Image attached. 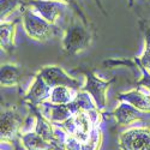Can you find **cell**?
<instances>
[{
	"label": "cell",
	"mask_w": 150,
	"mask_h": 150,
	"mask_svg": "<svg viewBox=\"0 0 150 150\" xmlns=\"http://www.w3.org/2000/svg\"><path fill=\"white\" fill-rule=\"evenodd\" d=\"M91 43V33L85 22L73 17L70 25L64 30L61 37L62 51L69 55H77L84 52Z\"/></svg>",
	"instance_id": "1"
},
{
	"label": "cell",
	"mask_w": 150,
	"mask_h": 150,
	"mask_svg": "<svg viewBox=\"0 0 150 150\" xmlns=\"http://www.w3.org/2000/svg\"><path fill=\"white\" fill-rule=\"evenodd\" d=\"M22 23L23 28L25 30L27 35L30 39L39 41V42H46L51 37L55 35L57 27L43 19L41 16H39L36 12L31 8L24 7L22 12Z\"/></svg>",
	"instance_id": "2"
},
{
	"label": "cell",
	"mask_w": 150,
	"mask_h": 150,
	"mask_svg": "<svg viewBox=\"0 0 150 150\" xmlns=\"http://www.w3.org/2000/svg\"><path fill=\"white\" fill-rule=\"evenodd\" d=\"M84 76L85 83L82 85L81 91L86 93L91 97L94 105L98 110H103L107 105V90L109 89V85L114 82V78L105 81L102 78H98L91 70L84 71Z\"/></svg>",
	"instance_id": "3"
},
{
	"label": "cell",
	"mask_w": 150,
	"mask_h": 150,
	"mask_svg": "<svg viewBox=\"0 0 150 150\" xmlns=\"http://www.w3.org/2000/svg\"><path fill=\"white\" fill-rule=\"evenodd\" d=\"M39 73L43 77L45 82L48 84L49 88H54V86L64 85L73 90H81L82 84L78 79L71 77L70 74L66 73V71L58 66V65H47L42 66L39 71Z\"/></svg>",
	"instance_id": "4"
},
{
	"label": "cell",
	"mask_w": 150,
	"mask_h": 150,
	"mask_svg": "<svg viewBox=\"0 0 150 150\" xmlns=\"http://www.w3.org/2000/svg\"><path fill=\"white\" fill-rule=\"evenodd\" d=\"M121 150H150V129L137 127L127 130L119 137Z\"/></svg>",
	"instance_id": "5"
},
{
	"label": "cell",
	"mask_w": 150,
	"mask_h": 150,
	"mask_svg": "<svg viewBox=\"0 0 150 150\" xmlns=\"http://www.w3.org/2000/svg\"><path fill=\"white\" fill-rule=\"evenodd\" d=\"M25 5L30 6L31 10H34L43 19L55 25L57 21L62 15V5L64 4L52 1V0H29L25 3Z\"/></svg>",
	"instance_id": "6"
},
{
	"label": "cell",
	"mask_w": 150,
	"mask_h": 150,
	"mask_svg": "<svg viewBox=\"0 0 150 150\" xmlns=\"http://www.w3.org/2000/svg\"><path fill=\"white\" fill-rule=\"evenodd\" d=\"M49 95H51V88L45 82L43 77L37 72L34 78V82L31 83L30 88L25 94L24 100L29 102L30 106H39L49 98Z\"/></svg>",
	"instance_id": "7"
},
{
	"label": "cell",
	"mask_w": 150,
	"mask_h": 150,
	"mask_svg": "<svg viewBox=\"0 0 150 150\" xmlns=\"http://www.w3.org/2000/svg\"><path fill=\"white\" fill-rule=\"evenodd\" d=\"M0 133L1 141L11 142L13 137L18 133L21 127V120L16 113V108H7L1 113V121H0Z\"/></svg>",
	"instance_id": "8"
},
{
	"label": "cell",
	"mask_w": 150,
	"mask_h": 150,
	"mask_svg": "<svg viewBox=\"0 0 150 150\" xmlns=\"http://www.w3.org/2000/svg\"><path fill=\"white\" fill-rule=\"evenodd\" d=\"M117 100L121 102H126L133 106L141 112H148L150 113V96L142 93L138 89H132L130 91L120 93L117 95Z\"/></svg>",
	"instance_id": "9"
},
{
	"label": "cell",
	"mask_w": 150,
	"mask_h": 150,
	"mask_svg": "<svg viewBox=\"0 0 150 150\" xmlns=\"http://www.w3.org/2000/svg\"><path fill=\"white\" fill-rule=\"evenodd\" d=\"M112 115L114 117L119 125H131L134 121H139L143 119L141 110L126 102H121L112 112Z\"/></svg>",
	"instance_id": "10"
},
{
	"label": "cell",
	"mask_w": 150,
	"mask_h": 150,
	"mask_svg": "<svg viewBox=\"0 0 150 150\" xmlns=\"http://www.w3.org/2000/svg\"><path fill=\"white\" fill-rule=\"evenodd\" d=\"M33 109H34V118H35V130L34 131L39 136H41L45 141L54 143L57 138L54 136L52 121L37 109V106H33Z\"/></svg>",
	"instance_id": "11"
},
{
	"label": "cell",
	"mask_w": 150,
	"mask_h": 150,
	"mask_svg": "<svg viewBox=\"0 0 150 150\" xmlns=\"http://www.w3.org/2000/svg\"><path fill=\"white\" fill-rule=\"evenodd\" d=\"M17 30V21L1 22L0 24V46L5 52L11 53L15 48V36Z\"/></svg>",
	"instance_id": "12"
},
{
	"label": "cell",
	"mask_w": 150,
	"mask_h": 150,
	"mask_svg": "<svg viewBox=\"0 0 150 150\" xmlns=\"http://www.w3.org/2000/svg\"><path fill=\"white\" fill-rule=\"evenodd\" d=\"M21 141L25 150H53L54 144L45 141L35 131L21 134Z\"/></svg>",
	"instance_id": "13"
},
{
	"label": "cell",
	"mask_w": 150,
	"mask_h": 150,
	"mask_svg": "<svg viewBox=\"0 0 150 150\" xmlns=\"http://www.w3.org/2000/svg\"><path fill=\"white\" fill-rule=\"evenodd\" d=\"M21 81V67L17 64H3L0 70V82L4 88L17 86Z\"/></svg>",
	"instance_id": "14"
},
{
	"label": "cell",
	"mask_w": 150,
	"mask_h": 150,
	"mask_svg": "<svg viewBox=\"0 0 150 150\" xmlns=\"http://www.w3.org/2000/svg\"><path fill=\"white\" fill-rule=\"evenodd\" d=\"M74 97L76 95H74L73 89L69 88V86L59 85L51 89V95H49L48 101L53 105H67L73 101Z\"/></svg>",
	"instance_id": "15"
},
{
	"label": "cell",
	"mask_w": 150,
	"mask_h": 150,
	"mask_svg": "<svg viewBox=\"0 0 150 150\" xmlns=\"http://www.w3.org/2000/svg\"><path fill=\"white\" fill-rule=\"evenodd\" d=\"M1 22H6L7 18L17 10L25 7V3L22 0H1Z\"/></svg>",
	"instance_id": "16"
},
{
	"label": "cell",
	"mask_w": 150,
	"mask_h": 150,
	"mask_svg": "<svg viewBox=\"0 0 150 150\" xmlns=\"http://www.w3.org/2000/svg\"><path fill=\"white\" fill-rule=\"evenodd\" d=\"M101 142H102V132L97 125V126H95V129L93 130L89 139L85 143L81 144L78 150H100Z\"/></svg>",
	"instance_id": "17"
},
{
	"label": "cell",
	"mask_w": 150,
	"mask_h": 150,
	"mask_svg": "<svg viewBox=\"0 0 150 150\" xmlns=\"http://www.w3.org/2000/svg\"><path fill=\"white\" fill-rule=\"evenodd\" d=\"M137 62L141 69L146 70L150 72V29L145 30V45H144V51L141 54V57L137 59Z\"/></svg>",
	"instance_id": "18"
},
{
	"label": "cell",
	"mask_w": 150,
	"mask_h": 150,
	"mask_svg": "<svg viewBox=\"0 0 150 150\" xmlns=\"http://www.w3.org/2000/svg\"><path fill=\"white\" fill-rule=\"evenodd\" d=\"M141 70H142L143 74H142L141 79L137 82V84L141 85V86H143V88H145L146 90L150 91V72H148V71L144 70V69H141Z\"/></svg>",
	"instance_id": "19"
},
{
	"label": "cell",
	"mask_w": 150,
	"mask_h": 150,
	"mask_svg": "<svg viewBox=\"0 0 150 150\" xmlns=\"http://www.w3.org/2000/svg\"><path fill=\"white\" fill-rule=\"evenodd\" d=\"M52 1H57V3H61L64 5H71L73 0H52Z\"/></svg>",
	"instance_id": "20"
}]
</instances>
